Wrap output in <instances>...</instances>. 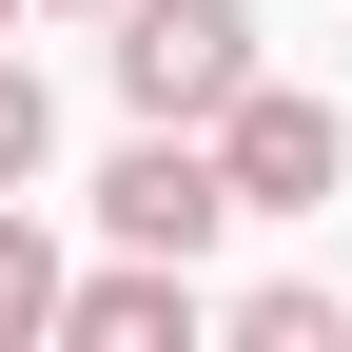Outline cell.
Here are the masks:
<instances>
[{
    "label": "cell",
    "mask_w": 352,
    "mask_h": 352,
    "mask_svg": "<svg viewBox=\"0 0 352 352\" xmlns=\"http://www.w3.org/2000/svg\"><path fill=\"white\" fill-rule=\"evenodd\" d=\"M98 39H118V98H138V118H196V138L274 78V59H254V0H118Z\"/></svg>",
    "instance_id": "6da1fadb"
},
{
    "label": "cell",
    "mask_w": 352,
    "mask_h": 352,
    "mask_svg": "<svg viewBox=\"0 0 352 352\" xmlns=\"http://www.w3.org/2000/svg\"><path fill=\"white\" fill-rule=\"evenodd\" d=\"M98 235L118 254H215V235H235V157H215L196 118H138L118 176H98Z\"/></svg>",
    "instance_id": "7a4b0ae2"
},
{
    "label": "cell",
    "mask_w": 352,
    "mask_h": 352,
    "mask_svg": "<svg viewBox=\"0 0 352 352\" xmlns=\"http://www.w3.org/2000/svg\"><path fill=\"white\" fill-rule=\"evenodd\" d=\"M215 157H235V215H333L352 196V118L294 98V78H254V98L215 118Z\"/></svg>",
    "instance_id": "3957f363"
},
{
    "label": "cell",
    "mask_w": 352,
    "mask_h": 352,
    "mask_svg": "<svg viewBox=\"0 0 352 352\" xmlns=\"http://www.w3.org/2000/svg\"><path fill=\"white\" fill-rule=\"evenodd\" d=\"M196 333H215L196 254H98V274L59 294V352H196Z\"/></svg>",
    "instance_id": "277c9868"
},
{
    "label": "cell",
    "mask_w": 352,
    "mask_h": 352,
    "mask_svg": "<svg viewBox=\"0 0 352 352\" xmlns=\"http://www.w3.org/2000/svg\"><path fill=\"white\" fill-rule=\"evenodd\" d=\"M59 235H39V196H0V352H59Z\"/></svg>",
    "instance_id": "5b68a950"
},
{
    "label": "cell",
    "mask_w": 352,
    "mask_h": 352,
    "mask_svg": "<svg viewBox=\"0 0 352 352\" xmlns=\"http://www.w3.org/2000/svg\"><path fill=\"white\" fill-rule=\"evenodd\" d=\"M235 352H352V314H333V274H254L235 314H215Z\"/></svg>",
    "instance_id": "8992f818"
},
{
    "label": "cell",
    "mask_w": 352,
    "mask_h": 352,
    "mask_svg": "<svg viewBox=\"0 0 352 352\" xmlns=\"http://www.w3.org/2000/svg\"><path fill=\"white\" fill-rule=\"evenodd\" d=\"M39 157H59V98H39V59L0 39V196H39Z\"/></svg>",
    "instance_id": "52a82bcc"
},
{
    "label": "cell",
    "mask_w": 352,
    "mask_h": 352,
    "mask_svg": "<svg viewBox=\"0 0 352 352\" xmlns=\"http://www.w3.org/2000/svg\"><path fill=\"white\" fill-rule=\"evenodd\" d=\"M39 20H118V0H39Z\"/></svg>",
    "instance_id": "ba28073f"
},
{
    "label": "cell",
    "mask_w": 352,
    "mask_h": 352,
    "mask_svg": "<svg viewBox=\"0 0 352 352\" xmlns=\"http://www.w3.org/2000/svg\"><path fill=\"white\" fill-rule=\"evenodd\" d=\"M20 20H39V0H0V39H20Z\"/></svg>",
    "instance_id": "9c48e42d"
}]
</instances>
